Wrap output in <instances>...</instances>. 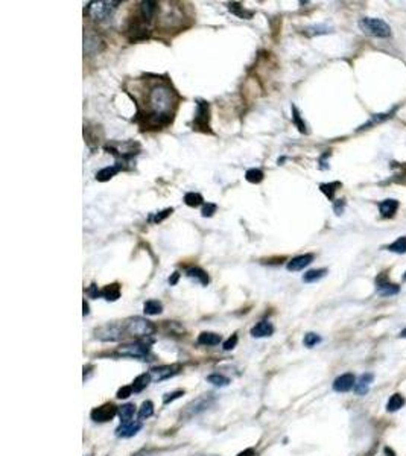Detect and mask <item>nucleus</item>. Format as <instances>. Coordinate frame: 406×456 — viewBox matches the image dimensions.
Listing matches in <instances>:
<instances>
[{"label": "nucleus", "instance_id": "obj_50", "mask_svg": "<svg viewBox=\"0 0 406 456\" xmlns=\"http://www.w3.org/2000/svg\"><path fill=\"white\" fill-rule=\"evenodd\" d=\"M133 456H148V452H138V453H135V455H133Z\"/></svg>", "mask_w": 406, "mask_h": 456}, {"label": "nucleus", "instance_id": "obj_41", "mask_svg": "<svg viewBox=\"0 0 406 456\" xmlns=\"http://www.w3.org/2000/svg\"><path fill=\"white\" fill-rule=\"evenodd\" d=\"M181 396H184V391H181V389L174 391V392H169V394H166V396L163 397V403H164V404H169L171 401H174V400H176V399H180Z\"/></svg>", "mask_w": 406, "mask_h": 456}, {"label": "nucleus", "instance_id": "obj_23", "mask_svg": "<svg viewBox=\"0 0 406 456\" xmlns=\"http://www.w3.org/2000/svg\"><path fill=\"white\" fill-rule=\"evenodd\" d=\"M222 341L221 335L218 333H212V332H204L198 336V344L201 345H207V347H212V345H218L219 342Z\"/></svg>", "mask_w": 406, "mask_h": 456}, {"label": "nucleus", "instance_id": "obj_14", "mask_svg": "<svg viewBox=\"0 0 406 456\" xmlns=\"http://www.w3.org/2000/svg\"><path fill=\"white\" fill-rule=\"evenodd\" d=\"M313 260V254H303V256H297L288 263V271H301L306 266H309Z\"/></svg>", "mask_w": 406, "mask_h": 456}, {"label": "nucleus", "instance_id": "obj_46", "mask_svg": "<svg viewBox=\"0 0 406 456\" xmlns=\"http://www.w3.org/2000/svg\"><path fill=\"white\" fill-rule=\"evenodd\" d=\"M342 207H344V199H338V202H335V211L336 214L342 213Z\"/></svg>", "mask_w": 406, "mask_h": 456}, {"label": "nucleus", "instance_id": "obj_38", "mask_svg": "<svg viewBox=\"0 0 406 456\" xmlns=\"http://www.w3.org/2000/svg\"><path fill=\"white\" fill-rule=\"evenodd\" d=\"M318 342H321V338L316 335V333H308L306 336H304V345L306 347H309V348H312L313 345H316Z\"/></svg>", "mask_w": 406, "mask_h": 456}, {"label": "nucleus", "instance_id": "obj_45", "mask_svg": "<svg viewBox=\"0 0 406 456\" xmlns=\"http://www.w3.org/2000/svg\"><path fill=\"white\" fill-rule=\"evenodd\" d=\"M87 294L90 295L92 298H97V297H100V292L97 290V286L96 285H92L90 287L87 289Z\"/></svg>", "mask_w": 406, "mask_h": 456}, {"label": "nucleus", "instance_id": "obj_18", "mask_svg": "<svg viewBox=\"0 0 406 456\" xmlns=\"http://www.w3.org/2000/svg\"><path fill=\"white\" fill-rule=\"evenodd\" d=\"M399 209V201L396 199H385L379 202V211L384 218H392Z\"/></svg>", "mask_w": 406, "mask_h": 456}, {"label": "nucleus", "instance_id": "obj_27", "mask_svg": "<svg viewBox=\"0 0 406 456\" xmlns=\"http://www.w3.org/2000/svg\"><path fill=\"white\" fill-rule=\"evenodd\" d=\"M119 417H120V421L122 423H126V421H131V418L134 417V414H135V406L134 404H131V403H128V404H122V406L119 408Z\"/></svg>", "mask_w": 406, "mask_h": 456}, {"label": "nucleus", "instance_id": "obj_29", "mask_svg": "<svg viewBox=\"0 0 406 456\" xmlns=\"http://www.w3.org/2000/svg\"><path fill=\"white\" fill-rule=\"evenodd\" d=\"M184 202L189 207H199L202 202H204V198H202V195H199V193L189 192L184 195Z\"/></svg>", "mask_w": 406, "mask_h": 456}, {"label": "nucleus", "instance_id": "obj_43", "mask_svg": "<svg viewBox=\"0 0 406 456\" xmlns=\"http://www.w3.org/2000/svg\"><path fill=\"white\" fill-rule=\"evenodd\" d=\"M133 394V388L131 386H123L117 391V399H128Z\"/></svg>", "mask_w": 406, "mask_h": 456}, {"label": "nucleus", "instance_id": "obj_5", "mask_svg": "<svg viewBox=\"0 0 406 456\" xmlns=\"http://www.w3.org/2000/svg\"><path fill=\"white\" fill-rule=\"evenodd\" d=\"M125 330L123 327L117 325V324H107L102 325L95 330V335L97 339L104 341V342H114V341H120L123 336Z\"/></svg>", "mask_w": 406, "mask_h": 456}, {"label": "nucleus", "instance_id": "obj_34", "mask_svg": "<svg viewBox=\"0 0 406 456\" xmlns=\"http://www.w3.org/2000/svg\"><path fill=\"white\" fill-rule=\"evenodd\" d=\"M228 9H230V11L233 12V14H236V16L240 17V19L250 20V19L252 17V12H251V11H245L244 6H240L239 3H230V5H228Z\"/></svg>", "mask_w": 406, "mask_h": 456}, {"label": "nucleus", "instance_id": "obj_6", "mask_svg": "<svg viewBox=\"0 0 406 456\" xmlns=\"http://www.w3.org/2000/svg\"><path fill=\"white\" fill-rule=\"evenodd\" d=\"M209 120H210V105L206 100H198L196 114L193 119V130L209 131Z\"/></svg>", "mask_w": 406, "mask_h": 456}, {"label": "nucleus", "instance_id": "obj_15", "mask_svg": "<svg viewBox=\"0 0 406 456\" xmlns=\"http://www.w3.org/2000/svg\"><path fill=\"white\" fill-rule=\"evenodd\" d=\"M99 46H102V41L99 40L97 35H95V34L84 35V52L85 54L93 55V54L99 52V50H100Z\"/></svg>", "mask_w": 406, "mask_h": 456}, {"label": "nucleus", "instance_id": "obj_39", "mask_svg": "<svg viewBox=\"0 0 406 456\" xmlns=\"http://www.w3.org/2000/svg\"><path fill=\"white\" fill-rule=\"evenodd\" d=\"M216 204H212V202H207V204H204V207H202V210H201V214L204 218H212L214 213H216Z\"/></svg>", "mask_w": 406, "mask_h": 456}, {"label": "nucleus", "instance_id": "obj_19", "mask_svg": "<svg viewBox=\"0 0 406 456\" xmlns=\"http://www.w3.org/2000/svg\"><path fill=\"white\" fill-rule=\"evenodd\" d=\"M157 9H158V3L157 2H151V0H148V2H142L140 3V17L146 23H149L152 19H154Z\"/></svg>", "mask_w": 406, "mask_h": 456}, {"label": "nucleus", "instance_id": "obj_12", "mask_svg": "<svg viewBox=\"0 0 406 456\" xmlns=\"http://www.w3.org/2000/svg\"><path fill=\"white\" fill-rule=\"evenodd\" d=\"M376 289H377V292H379L380 295H382V297L396 295V294H399V290H400V287H399L397 285L388 282L384 275H379V277H377V280H376Z\"/></svg>", "mask_w": 406, "mask_h": 456}, {"label": "nucleus", "instance_id": "obj_22", "mask_svg": "<svg viewBox=\"0 0 406 456\" xmlns=\"http://www.w3.org/2000/svg\"><path fill=\"white\" fill-rule=\"evenodd\" d=\"M100 297H104L107 301H116L120 298V286L117 283H113L105 286L100 290Z\"/></svg>", "mask_w": 406, "mask_h": 456}, {"label": "nucleus", "instance_id": "obj_31", "mask_svg": "<svg viewBox=\"0 0 406 456\" xmlns=\"http://www.w3.org/2000/svg\"><path fill=\"white\" fill-rule=\"evenodd\" d=\"M292 120H294L295 126H297L298 131L301 134H308V126H306V123H304V120L301 119L300 111H298V108L295 105H292Z\"/></svg>", "mask_w": 406, "mask_h": 456}, {"label": "nucleus", "instance_id": "obj_8", "mask_svg": "<svg viewBox=\"0 0 406 456\" xmlns=\"http://www.w3.org/2000/svg\"><path fill=\"white\" fill-rule=\"evenodd\" d=\"M214 399L212 397V394H206V396H201L198 399H195L192 403H189L186 406V415L187 417H193V415H198L201 412L207 411L212 404H213Z\"/></svg>", "mask_w": 406, "mask_h": 456}, {"label": "nucleus", "instance_id": "obj_30", "mask_svg": "<svg viewBox=\"0 0 406 456\" xmlns=\"http://www.w3.org/2000/svg\"><path fill=\"white\" fill-rule=\"evenodd\" d=\"M263 172L260 171V169H248L247 171V173H245V178H247V181L248 183H252V184H259V183H262L263 181Z\"/></svg>", "mask_w": 406, "mask_h": 456}, {"label": "nucleus", "instance_id": "obj_2", "mask_svg": "<svg viewBox=\"0 0 406 456\" xmlns=\"http://www.w3.org/2000/svg\"><path fill=\"white\" fill-rule=\"evenodd\" d=\"M125 333H128L133 338H146L155 332V327L151 321L142 316H134V318L126 320L123 324Z\"/></svg>", "mask_w": 406, "mask_h": 456}, {"label": "nucleus", "instance_id": "obj_47", "mask_svg": "<svg viewBox=\"0 0 406 456\" xmlns=\"http://www.w3.org/2000/svg\"><path fill=\"white\" fill-rule=\"evenodd\" d=\"M237 456H254V450H252V449H247V450H244V452H240Z\"/></svg>", "mask_w": 406, "mask_h": 456}, {"label": "nucleus", "instance_id": "obj_17", "mask_svg": "<svg viewBox=\"0 0 406 456\" xmlns=\"http://www.w3.org/2000/svg\"><path fill=\"white\" fill-rule=\"evenodd\" d=\"M374 376L371 373H365L362 374L358 380H356V385H354V392H356L358 396H365L367 392L370 389V385L373 382Z\"/></svg>", "mask_w": 406, "mask_h": 456}, {"label": "nucleus", "instance_id": "obj_9", "mask_svg": "<svg viewBox=\"0 0 406 456\" xmlns=\"http://www.w3.org/2000/svg\"><path fill=\"white\" fill-rule=\"evenodd\" d=\"M117 412H119V408L114 406L113 403H105L102 406L95 408L92 411V420L97 423H105V421H110Z\"/></svg>", "mask_w": 406, "mask_h": 456}, {"label": "nucleus", "instance_id": "obj_33", "mask_svg": "<svg viewBox=\"0 0 406 456\" xmlns=\"http://www.w3.org/2000/svg\"><path fill=\"white\" fill-rule=\"evenodd\" d=\"M391 114H394V111L382 113V114H374V116H371L370 122H367L365 125H362V126H361V130H367V128H370V126H373V125H377V123H380V122L387 120V119L391 116Z\"/></svg>", "mask_w": 406, "mask_h": 456}, {"label": "nucleus", "instance_id": "obj_4", "mask_svg": "<svg viewBox=\"0 0 406 456\" xmlns=\"http://www.w3.org/2000/svg\"><path fill=\"white\" fill-rule=\"evenodd\" d=\"M361 29L371 37H377V38H387L391 37V28L389 24L385 23L380 19H362L359 21Z\"/></svg>", "mask_w": 406, "mask_h": 456}, {"label": "nucleus", "instance_id": "obj_51", "mask_svg": "<svg viewBox=\"0 0 406 456\" xmlns=\"http://www.w3.org/2000/svg\"><path fill=\"white\" fill-rule=\"evenodd\" d=\"M400 338H406V328H405V330H402V333H400Z\"/></svg>", "mask_w": 406, "mask_h": 456}, {"label": "nucleus", "instance_id": "obj_1", "mask_svg": "<svg viewBox=\"0 0 406 456\" xmlns=\"http://www.w3.org/2000/svg\"><path fill=\"white\" fill-rule=\"evenodd\" d=\"M176 105L178 95L171 87L169 82H154L145 97V110L138 111V119L143 120V126L149 130H158L161 126L171 123Z\"/></svg>", "mask_w": 406, "mask_h": 456}, {"label": "nucleus", "instance_id": "obj_25", "mask_svg": "<svg viewBox=\"0 0 406 456\" xmlns=\"http://www.w3.org/2000/svg\"><path fill=\"white\" fill-rule=\"evenodd\" d=\"M403 404H405V397L402 394H394V396L389 397V400L387 403V411L388 412H397L399 409L403 408Z\"/></svg>", "mask_w": 406, "mask_h": 456}, {"label": "nucleus", "instance_id": "obj_20", "mask_svg": "<svg viewBox=\"0 0 406 456\" xmlns=\"http://www.w3.org/2000/svg\"><path fill=\"white\" fill-rule=\"evenodd\" d=\"M120 171H122V164H119V163H116L114 166H107V168L100 169V171L96 173V180L105 183V181L111 180L113 176L116 175L117 172H120Z\"/></svg>", "mask_w": 406, "mask_h": 456}, {"label": "nucleus", "instance_id": "obj_7", "mask_svg": "<svg viewBox=\"0 0 406 456\" xmlns=\"http://www.w3.org/2000/svg\"><path fill=\"white\" fill-rule=\"evenodd\" d=\"M117 354L128 356L134 359H146L149 354V347L142 342H133V344H125L117 348Z\"/></svg>", "mask_w": 406, "mask_h": 456}, {"label": "nucleus", "instance_id": "obj_21", "mask_svg": "<svg viewBox=\"0 0 406 456\" xmlns=\"http://www.w3.org/2000/svg\"><path fill=\"white\" fill-rule=\"evenodd\" d=\"M186 275H187L189 278H193V280H196V282L201 283L202 286H207V285H209V275H207V272H206L204 269L198 268V266H193V268H189V269L186 271Z\"/></svg>", "mask_w": 406, "mask_h": 456}, {"label": "nucleus", "instance_id": "obj_10", "mask_svg": "<svg viewBox=\"0 0 406 456\" xmlns=\"http://www.w3.org/2000/svg\"><path fill=\"white\" fill-rule=\"evenodd\" d=\"M180 366L178 365H161V366H154L149 370V376L154 382H161L164 379H169L178 373Z\"/></svg>", "mask_w": 406, "mask_h": 456}, {"label": "nucleus", "instance_id": "obj_48", "mask_svg": "<svg viewBox=\"0 0 406 456\" xmlns=\"http://www.w3.org/2000/svg\"><path fill=\"white\" fill-rule=\"evenodd\" d=\"M178 277H180V274H178V272H175V274H174V277H172V278H169V283H171V285H175V283H176V280H178Z\"/></svg>", "mask_w": 406, "mask_h": 456}, {"label": "nucleus", "instance_id": "obj_13", "mask_svg": "<svg viewBox=\"0 0 406 456\" xmlns=\"http://www.w3.org/2000/svg\"><path fill=\"white\" fill-rule=\"evenodd\" d=\"M142 429V421H126V423H122L117 429H116V435L120 437V438H131L134 437L138 430Z\"/></svg>", "mask_w": 406, "mask_h": 456}, {"label": "nucleus", "instance_id": "obj_42", "mask_svg": "<svg viewBox=\"0 0 406 456\" xmlns=\"http://www.w3.org/2000/svg\"><path fill=\"white\" fill-rule=\"evenodd\" d=\"M236 344H237V335H233L232 338H228V339L224 342V350H225V351H230V350H233V348L236 347Z\"/></svg>", "mask_w": 406, "mask_h": 456}, {"label": "nucleus", "instance_id": "obj_36", "mask_svg": "<svg viewBox=\"0 0 406 456\" xmlns=\"http://www.w3.org/2000/svg\"><path fill=\"white\" fill-rule=\"evenodd\" d=\"M338 187H341V183H329V184H321L320 186V190L329 198V199H333L335 196V192L338 190Z\"/></svg>", "mask_w": 406, "mask_h": 456}, {"label": "nucleus", "instance_id": "obj_16", "mask_svg": "<svg viewBox=\"0 0 406 456\" xmlns=\"http://www.w3.org/2000/svg\"><path fill=\"white\" fill-rule=\"evenodd\" d=\"M274 333V325L270 321H260L251 328L252 338H266Z\"/></svg>", "mask_w": 406, "mask_h": 456}, {"label": "nucleus", "instance_id": "obj_37", "mask_svg": "<svg viewBox=\"0 0 406 456\" xmlns=\"http://www.w3.org/2000/svg\"><path fill=\"white\" fill-rule=\"evenodd\" d=\"M207 382L214 385V386H227L228 383H230V379L222 376V374H210L207 377Z\"/></svg>", "mask_w": 406, "mask_h": 456}, {"label": "nucleus", "instance_id": "obj_44", "mask_svg": "<svg viewBox=\"0 0 406 456\" xmlns=\"http://www.w3.org/2000/svg\"><path fill=\"white\" fill-rule=\"evenodd\" d=\"M172 211H174L172 209H166V210H163L161 213H158L157 216L154 218V222H161L163 219H166V218L169 216V214H172Z\"/></svg>", "mask_w": 406, "mask_h": 456}, {"label": "nucleus", "instance_id": "obj_3", "mask_svg": "<svg viewBox=\"0 0 406 456\" xmlns=\"http://www.w3.org/2000/svg\"><path fill=\"white\" fill-rule=\"evenodd\" d=\"M119 2H90L87 6V14L90 19L96 20V21H104L107 19H110L113 16L114 9L117 8Z\"/></svg>", "mask_w": 406, "mask_h": 456}, {"label": "nucleus", "instance_id": "obj_24", "mask_svg": "<svg viewBox=\"0 0 406 456\" xmlns=\"http://www.w3.org/2000/svg\"><path fill=\"white\" fill-rule=\"evenodd\" d=\"M151 376H149V373H145V374H140V376H137L135 379H134V382H133V385H131V388H133V391L134 392H142L148 385H149V382H151Z\"/></svg>", "mask_w": 406, "mask_h": 456}, {"label": "nucleus", "instance_id": "obj_26", "mask_svg": "<svg viewBox=\"0 0 406 456\" xmlns=\"http://www.w3.org/2000/svg\"><path fill=\"white\" fill-rule=\"evenodd\" d=\"M327 274V269L321 268V269H310L308 271L306 274L303 275V282L304 283H313V282H318L321 280L323 277H326Z\"/></svg>", "mask_w": 406, "mask_h": 456}, {"label": "nucleus", "instance_id": "obj_49", "mask_svg": "<svg viewBox=\"0 0 406 456\" xmlns=\"http://www.w3.org/2000/svg\"><path fill=\"white\" fill-rule=\"evenodd\" d=\"M82 306H84V312H82V315L85 316V315H88V312H90V310H88V303H87L85 300H84V303H82Z\"/></svg>", "mask_w": 406, "mask_h": 456}, {"label": "nucleus", "instance_id": "obj_11", "mask_svg": "<svg viewBox=\"0 0 406 456\" xmlns=\"http://www.w3.org/2000/svg\"><path fill=\"white\" fill-rule=\"evenodd\" d=\"M354 385H356V377H354V374L346 373V374H341L339 377L335 379L333 389L336 392H347L351 388H354Z\"/></svg>", "mask_w": 406, "mask_h": 456}, {"label": "nucleus", "instance_id": "obj_28", "mask_svg": "<svg viewBox=\"0 0 406 456\" xmlns=\"http://www.w3.org/2000/svg\"><path fill=\"white\" fill-rule=\"evenodd\" d=\"M161 310H163V304L157 300H149L143 306V312L146 315H158L161 313Z\"/></svg>", "mask_w": 406, "mask_h": 456}, {"label": "nucleus", "instance_id": "obj_32", "mask_svg": "<svg viewBox=\"0 0 406 456\" xmlns=\"http://www.w3.org/2000/svg\"><path fill=\"white\" fill-rule=\"evenodd\" d=\"M387 248H388V251H391V252H397V254H405V252H406V237H405V236L399 237V239L396 240V242H392V244L388 245Z\"/></svg>", "mask_w": 406, "mask_h": 456}, {"label": "nucleus", "instance_id": "obj_40", "mask_svg": "<svg viewBox=\"0 0 406 456\" xmlns=\"http://www.w3.org/2000/svg\"><path fill=\"white\" fill-rule=\"evenodd\" d=\"M327 32H330V28H327V26H310V28H308L306 29V34L309 35V37H312V35H320V34H327Z\"/></svg>", "mask_w": 406, "mask_h": 456}, {"label": "nucleus", "instance_id": "obj_35", "mask_svg": "<svg viewBox=\"0 0 406 456\" xmlns=\"http://www.w3.org/2000/svg\"><path fill=\"white\" fill-rule=\"evenodd\" d=\"M152 414H154V404H152V401L149 400L143 401L140 409H138V418H140V420H146V418L152 417Z\"/></svg>", "mask_w": 406, "mask_h": 456}, {"label": "nucleus", "instance_id": "obj_52", "mask_svg": "<svg viewBox=\"0 0 406 456\" xmlns=\"http://www.w3.org/2000/svg\"><path fill=\"white\" fill-rule=\"evenodd\" d=\"M403 280H406V272L403 274Z\"/></svg>", "mask_w": 406, "mask_h": 456}]
</instances>
